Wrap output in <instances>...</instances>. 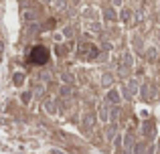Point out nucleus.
<instances>
[{
    "instance_id": "nucleus-1",
    "label": "nucleus",
    "mask_w": 160,
    "mask_h": 154,
    "mask_svg": "<svg viewBox=\"0 0 160 154\" xmlns=\"http://www.w3.org/2000/svg\"><path fill=\"white\" fill-rule=\"evenodd\" d=\"M47 59H49V51L45 47H32L31 55H28V61H31V63H35V65L47 63Z\"/></svg>"
}]
</instances>
